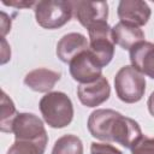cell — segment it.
<instances>
[{"instance_id":"4","label":"cell","mask_w":154,"mask_h":154,"mask_svg":"<svg viewBox=\"0 0 154 154\" xmlns=\"http://www.w3.org/2000/svg\"><path fill=\"white\" fill-rule=\"evenodd\" d=\"M117 96L126 103L138 102L146 91V79L143 75L132 65L123 66L114 77Z\"/></svg>"},{"instance_id":"5","label":"cell","mask_w":154,"mask_h":154,"mask_svg":"<svg viewBox=\"0 0 154 154\" xmlns=\"http://www.w3.org/2000/svg\"><path fill=\"white\" fill-rule=\"evenodd\" d=\"M34 11L37 24L45 29H58L65 25L73 14L71 1H37Z\"/></svg>"},{"instance_id":"19","label":"cell","mask_w":154,"mask_h":154,"mask_svg":"<svg viewBox=\"0 0 154 154\" xmlns=\"http://www.w3.org/2000/svg\"><path fill=\"white\" fill-rule=\"evenodd\" d=\"M90 153L91 154H123L119 149H117L112 144L96 143V142H93L91 143V146H90Z\"/></svg>"},{"instance_id":"13","label":"cell","mask_w":154,"mask_h":154,"mask_svg":"<svg viewBox=\"0 0 154 154\" xmlns=\"http://www.w3.org/2000/svg\"><path fill=\"white\" fill-rule=\"evenodd\" d=\"M112 40L124 49H131L144 41V32L136 25L119 22L112 28Z\"/></svg>"},{"instance_id":"8","label":"cell","mask_w":154,"mask_h":154,"mask_svg":"<svg viewBox=\"0 0 154 154\" xmlns=\"http://www.w3.org/2000/svg\"><path fill=\"white\" fill-rule=\"evenodd\" d=\"M101 67H99L91 59L88 49L70 61V73L72 78L81 84L91 83L99 79L101 75Z\"/></svg>"},{"instance_id":"18","label":"cell","mask_w":154,"mask_h":154,"mask_svg":"<svg viewBox=\"0 0 154 154\" xmlns=\"http://www.w3.org/2000/svg\"><path fill=\"white\" fill-rule=\"evenodd\" d=\"M132 154H154V137L142 136L132 147Z\"/></svg>"},{"instance_id":"2","label":"cell","mask_w":154,"mask_h":154,"mask_svg":"<svg viewBox=\"0 0 154 154\" xmlns=\"http://www.w3.org/2000/svg\"><path fill=\"white\" fill-rule=\"evenodd\" d=\"M38 106L45 122L51 128L61 129L67 126L72 122L73 105L65 93H47L40 100Z\"/></svg>"},{"instance_id":"10","label":"cell","mask_w":154,"mask_h":154,"mask_svg":"<svg viewBox=\"0 0 154 154\" xmlns=\"http://www.w3.org/2000/svg\"><path fill=\"white\" fill-rule=\"evenodd\" d=\"M118 17L120 22L140 28L150 18V8L147 2L141 0H122L118 5Z\"/></svg>"},{"instance_id":"3","label":"cell","mask_w":154,"mask_h":154,"mask_svg":"<svg viewBox=\"0 0 154 154\" xmlns=\"http://www.w3.org/2000/svg\"><path fill=\"white\" fill-rule=\"evenodd\" d=\"M89 47L88 52L99 67L108 65L114 55V42L112 40V28L107 22L97 23L88 29Z\"/></svg>"},{"instance_id":"9","label":"cell","mask_w":154,"mask_h":154,"mask_svg":"<svg viewBox=\"0 0 154 154\" xmlns=\"http://www.w3.org/2000/svg\"><path fill=\"white\" fill-rule=\"evenodd\" d=\"M111 94L109 83L106 77L101 76L99 79L87 83L79 84L77 88V95L79 101L87 107H96L105 101L108 100Z\"/></svg>"},{"instance_id":"11","label":"cell","mask_w":154,"mask_h":154,"mask_svg":"<svg viewBox=\"0 0 154 154\" xmlns=\"http://www.w3.org/2000/svg\"><path fill=\"white\" fill-rule=\"evenodd\" d=\"M89 47L87 37L79 32L64 35L57 45V55L63 63H69L78 54L85 52Z\"/></svg>"},{"instance_id":"12","label":"cell","mask_w":154,"mask_h":154,"mask_svg":"<svg viewBox=\"0 0 154 154\" xmlns=\"http://www.w3.org/2000/svg\"><path fill=\"white\" fill-rule=\"evenodd\" d=\"M130 61L142 75L154 79V43L141 42L130 49Z\"/></svg>"},{"instance_id":"22","label":"cell","mask_w":154,"mask_h":154,"mask_svg":"<svg viewBox=\"0 0 154 154\" xmlns=\"http://www.w3.org/2000/svg\"><path fill=\"white\" fill-rule=\"evenodd\" d=\"M148 109H149V113L154 117V91L150 94L148 99Z\"/></svg>"},{"instance_id":"6","label":"cell","mask_w":154,"mask_h":154,"mask_svg":"<svg viewBox=\"0 0 154 154\" xmlns=\"http://www.w3.org/2000/svg\"><path fill=\"white\" fill-rule=\"evenodd\" d=\"M12 132L16 140L48 141L42 120L32 113H18L13 123Z\"/></svg>"},{"instance_id":"17","label":"cell","mask_w":154,"mask_h":154,"mask_svg":"<svg viewBox=\"0 0 154 154\" xmlns=\"http://www.w3.org/2000/svg\"><path fill=\"white\" fill-rule=\"evenodd\" d=\"M48 141L16 140L8 148L7 154H43Z\"/></svg>"},{"instance_id":"14","label":"cell","mask_w":154,"mask_h":154,"mask_svg":"<svg viewBox=\"0 0 154 154\" xmlns=\"http://www.w3.org/2000/svg\"><path fill=\"white\" fill-rule=\"evenodd\" d=\"M61 73L46 67H40L30 71L24 77V83L37 93H48L60 79Z\"/></svg>"},{"instance_id":"21","label":"cell","mask_w":154,"mask_h":154,"mask_svg":"<svg viewBox=\"0 0 154 154\" xmlns=\"http://www.w3.org/2000/svg\"><path fill=\"white\" fill-rule=\"evenodd\" d=\"M11 28V20L7 18V16L1 12V34H2V38H5V35L10 31Z\"/></svg>"},{"instance_id":"15","label":"cell","mask_w":154,"mask_h":154,"mask_svg":"<svg viewBox=\"0 0 154 154\" xmlns=\"http://www.w3.org/2000/svg\"><path fill=\"white\" fill-rule=\"evenodd\" d=\"M52 154H83L82 141L75 135H64L55 141Z\"/></svg>"},{"instance_id":"20","label":"cell","mask_w":154,"mask_h":154,"mask_svg":"<svg viewBox=\"0 0 154 154\" xmlns=\"http://www.w3.org/2000/svg\"><path fill=\"white\" fill-rule=\"evenodd\" d=\"M2 4L6 6L16 7V8H25V7H31L36 5L35 1H6V0H2Z\"/></svg>"},{"instance_id":"7","label":"cell","mask_w":154,"mask_h":154,"mask_svg":"<svg viewBox=\"0 0 154 154\" xmlns=\"http://www.w3.org/2000/svg\"><path fill=\"white\" fill-rule=\"evenodd\" d=\"M73 16L87 29L90 26L107 22L108 4L106 1H71Z\"/></svg>"},{"instance_id":"1","label":"cell","mask_w":154,"mask_h":154,"mask_svg":"<svg viewBox=\"0 0 154 154\" xmlns=\"http://www.w3.org/2000/svg\"><path fill=\"white\" fill-rule=\"evenodd\" d=\"M88 130L93 137L116 142L130 148L143 136L138 123L113 109H96L88 118Z\"/></svg>"},{"instance_id":"16","label":"cell","mask_w":154,"mask_h":154,"mask_svg":"<svg viewBox=\"0 0 154 154\" xmlns=\"http://www.w3.org/2000/svg\"><path fill=\"white\" fill-rule=\"evenodd\" d=\"M18 113L16 111L14 103L6 95L5 91H1V117H0V130L2 132H12L14 119Z\"/></svg>"}]
</instances>
